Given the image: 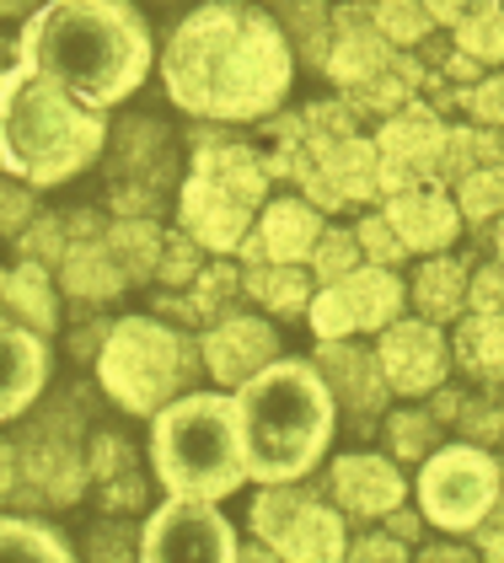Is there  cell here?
<instances>
[{"mask_svg":"<svg viewBox=\"0 0 504 563\" xmlns=\"http://www.w3.org/2000/svg\"><path fill=\"white\" fill-rule=\"evenodd\" d=\"M97 151H102L97 108L76 102L70 91H59L39 70L22 81H6V91H0L6 173L28 177V183H59V177L81 173Z\"/></svg>","mask_w":504,"mask_h":563,"instance_id":"277c9868","label":"cell"},{"mask_svg":"<svg viewBox=\"0 0 504 563\" xmlns=\"http://www.w3.org/2000/svg\"><path fill=\"white\" fill-rule=\"evenodd\" d=\"M162 70L183 108L210 119H252L285 97L291 54L263 11L205 5L172 33Z\"/></svg>","mask_w":504,"mask_h":563,"instance_id":"6da1fadb","label":"cell"},{"mask_svg":"<svg viewBox=\"0 0 504 563\" xmlns=\"http://www.w3.org/2000/svg\"><path fill=\"white\" fill-rule=\"evenodd\" d=\"M317 268H322L328 279H343V274L354 268V247H349V236H328V242H317Z\"/></svg>","mask_w":504,"mask_h":563,"instance_id":"f1b7e54d","label":"cell"},{"mask_svg":"<svg viewBox=\"0 0 504 563\" xmlns=\"http://www.w3.org/2000/svg\"><path fill=\"white\" fill-rule=\"evenodd\" d=\"M0 542H6V553H33V559H70V548L54 537V531H43L33 520L11 516L0 526Z\"/></svg>","mask_w":504,"mask_h":563,"instance_id":"ffe728a7","label":"cell"},{"mask_svg":"<svg viewBox=\"0 0 504 563\" xmlns=\"http://www.w3.org/2000/svg\"><path fill=\"white\" fill-rule=\"evenodd\" d=\"M365 247H371L376 258H397V253H403V236H397V225H392V220H386V225L371 220V225H365Z\"/></svg>","mask_w":504,"mask_h":563,"instance_id":"4dcf8cb0","label":"cell"},{"mask_svg":"<svg viewBox=\"0 0 504 563\" xmlns=\"http://www.w3.org/2000/svg\"><path fill=\"white\" fill-rule=\"evenodd\" d=\"M429 11H435V16H457V11H462V0H429Z\"/></svg>","mask_w":504,"mask_h":563,"instance_id":"d590c367","label":"cell"},{"mask_svg":"<svg viewBox=\"0 0 504 563\" xmlns=\"http://www.w3.org/2000/svg\"><path fill=\"white\" fill-rule=\"evenodd\" d=\"M397 279L392 274H343V285L338 290H328L322 301H317V311H311V322H317V333L322 339H338L343 328H371V322H386L392 311H397Z\"/></svg>","mask_w":504,"mask_h":563,"instance_id":"30bf717a","label":"cell"},{"mask_svg":"<svg viewBox=\"0 0 504 563\" xmlns=\"http://www.w3.org/2000/svg\"><path fill=\"white\" fill-rule=\"evenodd\" d=\"M494 16H500V22H504V0H494Z\"/></svg>","mask_w":504,"mask_h":563,"instance_id":"8d00e7d4","label":"cell"},{"mask_svg":"<svg viewBox=\"0 0 504 563\" xmlns=\"http://www.w3.org/2000/svg\"><path fill=\"white\" fill-rule=\"evenodd\" d=\"M381 360H386V376L403 391H429L440 382V365H446L440 339L429 328H414V322L408 328H392V339L381 344Z\"/></svg>","mask_w":504,"mask_h":563,"instance_id":"8fae6325","label":"cell"},{"mask_svg":"<svg viewBox=\"0 0 504 563\" xmlns=\"http://www.w3.org/2000/svg\"><path fill=\"white\" fill-rule=\"evenodd\" d=\"M381 145H386V156L392 162H408V167H424L435 151H440V130H435V119L429 113H403L392 130L381 134Z\"/></svg>","mask_w":504,"mask_h":563,"instance_id":"ac0fdd59","label":"cell"},{"mask_svg":"<svg viewBox=\"0 0 504 563\" xmlns=\"http://www.w3.org/2000/svg\"><path fill=\"white\" fill-rule=\"evenodd\" d=\"M269 354H274V333L263 322H231L210 339V365L220 382H252Z\"/></svg>","mask_w":504,"mask_h":563,"instance_id":"5bb4252c","label":"cell"},{"mask_svg":"<svg viewBox=\"0 0 504 563\" xmlns=\"http://www.w3.org/2000/svg\"><path fill=\"white\" fill-rule=\"evenodd\" d=\"M145 559H237V537L231 526L210 510V499H188L177 494L172 505H162L145 537H140Z\"/></svg>","mask_w":504,"mask_h":563,"instance_id":"9c48e42d","label":"cell"},{"mask_svg":"<svg viewBox=\"0 0 504 563\" xmlns=\"http://www.w3.org/2000/svg\"><path fill=\"white\" fill-rule=\"evenodd\" d=\"M500 205H504V167L467 177V188H462V210L467 216H494Z\"/></svg>","mask_w":504,"mask_h":563,"instance_id":"cb8c5ba5","label":"cell"},{"mask_svg":"<svg viewBox=\"0 0 504 563\" xmlns=\"http://www.w3.org/2000/svg\"><path fill=\"white\" fill-rule=\"evenodd\" d=\"M333 177L343 194H371V188H376V156H371V145L343 140L333 151Z\"/></svg>","mask_w":504,"mask_h":563,"instance_id":"d6986e66","label":"cell"},{"mask_svg":"<svg viewBox=\"0 0 504 563\" xmlns=\"http://www.w3.org/2000/svg\"><path fill=\"white\" fill-rule=\"evenodd\" d=\"M274 548L285 553V559H338L343 553V526L338 516H328L322 505H295V516L280 526V537H274Z\"/></svg>","mask_w":504,"mask_h":563,"instance_id":"2e32d148","label":"cell"},{"mask_svg":"<svg viewBox=\"0 0 504 563\" xmlns=\"http://www.w3.org/2000/svg\"><path fill=\"white\" fill-rule=\"evenodd\" d=\"M22 44L33 70L86 108L124 102L151 70V33L129 0H48Z\"/></svg>","mask_w":504,"mask_h":563,"instance_id":"7a4b0ae2","label":"cell"},{"mask_svg":"<svg viewBox=\"0 0 504 563\" xmlns=\"http://www.w3.org/2000/svg\"><path fill=\"white\" fill-rule=\"evenodd\" d=\"M478 113H483V119H500V124H504V81H489V87L478 91Z\"/></svg>","mask_w":504,"mask_h":563,"instance_id":"d6a6232c","label":"cell"},{"mask_svg":"<svg viewBox=\"0 0 504 563\" xmlns=\"http://www.w3.org/2000/svg\"><path fill=\"white\" fill-rule=\"evenodd\" d=\"M397 440H403V451H414V445L424 440V424H414V419H403V424H397Z\"/></svg>","mask_w":504,"mask_h":563,"instance_id":"836d02e7","label":"cell"},{"mask_svg":"<svg viewBox=\"0 0 504 563\" xmlns=\"http://www.w3.org/2000/svg\"><path fill=\"white\" fill-rule=\"evenodd\" d=\"M494 488H500V473L483 451H446L424 467V510L440 520V526H478L483 510L494 505Z\"/></svg>","mask_w":504,"mask_h":563,"instance_id":"ba28073f","label":"cell"},{"mask_svg":"<svg viewBox=\"0 0 504 563\" xmlns=\"http://www.w3.org/2000/svg\"><path fill=\"white\" fill-rule=\"evenodd\" d=\"M478 306H483V311H504V279L500 274H483V279H478Z\"/></svg>","mask_w":504,"mask_h":563,"instance_id":"1f68e13d","label":"cell"},{"mask_svg":"<svg viewBox=\"0 0 504 563\" xmlns=\"http://www.w3.org/2000/svg\"><path fill=\"white\" fill-rule=\"evenodd\" d=\"M311 242H317V216H311L306 205H274V210L263 216V247L280 263L300 258Z\"/></svg>","mask_w":504,"mask_h":563,"instance_id":"e0dca14e","label":"cell"},{"mask_svg":"<svg viewBox=\"0 0 504 563\" xmlns=\"http://www.w3.org/2000/svg\"><path fill=\"white\" fill-rule=\"evenodd\" d=\"M381 27L392 33V38H419L424 27H429V11H424L419 0H381Z\"/></svg>","mask_w":504,"mask_h":563,"instance_id":"d4e9b609","label":"cell"},{"mask_svg":"<svg viewBox=\"0 0 504 563\" xmlns=\"http://www.w3.org/2000/svg\"><path fill=\"white\" fill-rule=\"evenodd\" d=\"M242 445L248 473L263 483H291L311 473L333 434V397L306 365H269L242 382Z\"/></svg>","mask_w":504,"mask_h":563,"instance_id":"3957f363","label":"cell"},{"mask_svg":"<svg viewBox=\"0 0 504 563\" xmlns=\"http://www.w3.org/2000/svg\"><path fill=\"white\" fill-rule=\"evenodd\" d=\"M376 65H381L376 38H343V48L333 54V70L338 76H349V81H354V76H371Z\"/></svg>","mask_w":504,"mask_h":563,"instance_id":"4316f807","label":"cell"},{"mask_svg":"<svg viewBox=\"0 0 504 563\" xmlns=\"http://www.w3.org/2000/svg\"><path fill=\"white\" fill-rule=\"evenodd\" d=\"M392 225H397V236L408 242V247H440V242H451V231H457V210L435 194V188H403L397 199H392Z\"/></svg>","mask_w":504,"mask_h":563,"instance_id":"7c38bea8","label":"cell"},{"mask_svg":"<svg viewBox=\"0 0 504 563\" xmlns=\"http://www.w3.org/2000/svg\"><path fill=\"white\" fill-rule=\"evenodd\" d=\"M258 205H263V167L237 145H215V151L199 156V167L188 177L183 220L199 242L237 247Z\"/></svg>","mask_w":504,"mask_h":563,"instance_id":"8992f818","label":"cell"},{"mask_svg":"<svg viewBox=\"0 0 504 563\" xmlns=\"http://www.w3.org/2000/svg\"><path fill=\"white\" fill-rule=\"evenodd\" d=\"M151 445H156V477L188 499H220L242 488V477H252L237 397L205 391V397H183L162 408Z\"/></svg>","mask_w":504,"mask_h":563,"instance_id":"5b68a950","label":"cell"},{"mask_svg":"<svg viewBox=\"0 0 504 563\" xmlns=\"http://www.w3.org/2000/svg\"><path fill=\"white\" fill-rule=\"evenodd\" d=\"M252 290H258L269 306H280V311H295V306L306 301V285H300V274H295V268H285V274H258V279H252Z\"/></svg>","mask_w":504,"mask_h":563,"instance_id":"484cf974","label":"cell"},{"mask_svg":"<svg viewBox=\"0 0 504 563\" xmlns=\"http://www.w3.org/2000/svg\"><path fill=\"white\" fill-rule=\"evenodd\" d=\"M0 344H6V402H0V413L6 419H17L43 387V371H48V354L33 333H22V328H6L0 333Z\"/></svg>","mask_w":504,"mask_h":563,"instance_id":"9a60e30c","label":"cell"},{"mask_svg":"<svg viewBox=\"0 0 504 563\" xmlns=\"http://www.w3.org/2000/svg\"><path fill=\"white\" fill-rule=\"evenodd\" d=\"M360 559H397V542H365Z\"/></svg>","mask_w":504,"mask_h":563,"instance_id":"e575fe53","label":"cell"},{"mask_svg":"<svg viewBox=\"0 0 504 563\" xmlns=\"http://www.w3.org/2000/svg\"><path fill=\"white\" fill-rule=\"evenodd\" d=\"M102 387L113 391L129 413H151L177 387V339L145 317L119 322L108 349H102Z\"/></svg>","mask_w":504,"mask_h":563,"instance_id":"52a82bcc","label":"cell"},{"mask_svg":"<svg viewBox=\"0 0 504 563\" xmlns=\"http://www.w3.org/2000/svg\"><path fill=\"white\" fill-rule=\"evenodd\" d=\"M457 296H462V268H457V263H429V268L419 274L424 311L446 317V311H457Z\"/></svg>","mask_w":504,"mask_h":563,"instance_id":"7402d4cb","label":"cell"},{"mask_svg":"<svg viewBox=\"0 0 504 563\" xmlns=\"http://www.w3.org/2000/svg\"><path fill=\"white\" fill-rule=\"evenodd\" d=\"M333 483H338V499L349 510H360V516H381V510H392L403 499V477L392 473L386 462H365V456L338 462Z\"/></svg>","mask_w":504,"mask_h":563,"instance_id":"4fadbf2b","label":"cell"},{"mask_svg":"<svg viewBox=\"0 0 504 563\" xmlns=\"http://www.w3.org/2000/svg\"><path fill=\"white\" fill-rule=\"evenodd\" d=\"M462 44L472 48V54H504V22H467V33H462Z\"/></svg>","mask_w":504,"mask_h":563,"instance_id":"f546056e","label":"cell"},{"mask_svg":"<svg viewBox=\"0 0 504 563\" xmlns=\"http://www.w3.org/2000/svg\"><path fill=\"white\" fill-rule=\"evenodd\" d=\"M467 344H472V360H483V365H504V322H494V317H489V322H478Z\"/></svg>","mask_w":504,"mask_h":563,"instance_id":"83f0119b","label":"cell"},{"mask_svg":"<svg viewBox=\"0 0 504 563\" xmlns=\"http://www.w3.org/2000/svg\"><path fill=\"white\" fill-rule=\"evenodd\" d=\"M65 274H70V290H81V296H108L119 285V268H113V258H102V253H76Z\"/></svg>","mask_w":504,"mask_h":563,"instance_id":"603a6c76","label":"cell"},{"mask_svg":"<svg viewBox=\"0 0 504 563\" xmlns=\"http://www.w3.org/2000/svg\"><path fill=\"white\" fill-rule=\"evenodd\" d=\"M6 306H17V311H28L33 322H48L54 317V306H48V290H43V274L28 263V268H11L6 274Z\"/></svg>","mask_w":504,"mask_h":563,"instance_id":"44dd1931","label":"cell"}]
</instances>
